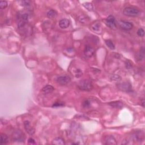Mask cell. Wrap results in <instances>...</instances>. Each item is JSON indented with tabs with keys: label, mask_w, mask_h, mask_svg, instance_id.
I'll return each instance as SVG.
<instances>
[{
	"label": "cell",
	"mask_w": 145,
	"mask_h": 145,
	"mask_svg": "<svg viewBox=\"0 0 145 145\" xmlns=\"http://www.w3.org/2000/svg\"><path fill=\"white\" fill-rule=\"evenodd\" d=\"M22 133L21 131L17 130L15 131V132L13 134V138L15 141H22L24 140L23 136Z\"/></svg>",
	"instance_id": "8fae6325"
},
{
	"label": "cell",
	"mask_w": 145,
	"mask_h": 145,
	"mask_svg": "<svg viewBox=\"0 0 145 145\" xmlns=\"http://www.w3.org/2000/svg\"><path fill=\"white\" fill-rule=\"evenodd\" d=\"M94 52L95 51L93 47L89 45L86 46L85 51H84V53L86 56L87 57H91L94 54Z\"/></svg>",
	"instance_id": "9c48e42d"
},
{
	"label": "cell",
	"mask_w": 145,
	"mask_h": 145,
	"mask_svg": "<svg viewBox=\"0 0 145 145\" xmlns=\"http://www.w3.org/2000/svg\"><path fill=\"white\" fill-rule=\"evenodd\" d=\"M125 64V67H126V68L128 69H130L131 66H132V63H131V62L129 60H126Z\"/></svg>",
	"instance_id": "f1b7e54d"
},
{
	"label": "cell",
	"mask_w": 145,
	"mask_h": 145,
	"mask_svg": "<svg viewBox=\"0 0 145 145\" xmlns=\"http://www.w3.org/2000/svg\"><path fill=\"white\" fill-rule=\"evenodd\" d=\"M28 21H29V14H24L22 15L21 18V20L18 22V27L19 29H23L26 26V24L27 23Z\"/></svg>",
	"instance_id": "52a82bcc"
},
{
	"label": "cell",
	"mask_w": 145,
	"mask_h": 145,
	"mask_svg": "<svg viewBox=\"0 0 145 145\" xmlns=\"http://www.w3.org/2000/svg\"><path fill=\"white\" fill-rule=\"evenodd\" d=\"M56 15V11H54V10H52V9H51V10H49L47 13V16L48 18H50L55 16Z\"/></svg>",
	"instance_id": "cb8c5ba5"
},
{
	"label": "cell",
	"mask_w": 145,
	"mask_h": 145,
	"mask_svg": "<svg viewBox=\"0 0 145 145\" xmlns=\"http://www.w3.org/2000/svg\"><path fill=\"white\" fill-rule=\"evenodd\" d=\"M91 29L95 32L97 34H100L102 32V28L100 23L95 22L91 26Z\"/></svg>",
	"instance_id": "4fadbf2b"
},
{
	"label": "cell",
	"mask_w": 145,
	"mask_h": 145,
	"mask_svg": "<svg viewBox=\"0 0 145 145\" xmlns=\"http://www.w3.org/2000/svg\"><path fill=\"white\" fill-rule=\"evenodd\" d=\"M123 14L125 15L129 16H137L139 15L140 11L138 9L133 7H126L123 10Z\"/></svg>",
	"instance_id": "7a4b0ae2"
},
{
	"label": "cell",
	"mask_w": 145,
	"mask_h": 145,
	"mask_svg": "<svg viewBox=\"0 0 145 145\" xmlns=\"http://www.w3.org/2000/svg\"><path fill=\"white\" fill-rule=\"evenodd\" d=\"M137 35L140 37H143L145 36V31L142 28H140L137 31Z\"/></svg>",
	"instance_id": "4316f807"
},
{
	"label": "cell",
	"mask_w": 145,
	"mask_h": 145,
	"mask_svg": "<svg viewBox=\"0 0 145 145\" xmlns=\"http://www.w3.org/2000/svg\"><path fill=\"white\" fill-rule=\"evenodd\" d=\"M104 141L105 144L111 145H117V141L114 137L112 136H107L105 137Z\"/></svg>",
	"instance_id": "30bf717a"
},
{
	"label": "cell",
	"mask_w": 145,
	"mask_h": 145,
	"mask_svg": "<svg viewBox=\"0 0 145 145\" xmlns=\"http://www.w3.org/2000/svg\"><path fill=\"white\" fill-rule=\"evenodd\" d=\"M28 142H29V144H31V145L36 144L35 141V140L34 139H33V138H29V141H28Z\"/></svg>",
	"instance_id": "1f68e13d"
},
{
	"label": "cell",
	"mask_w": 145,
	"mask_h": 145,
	"mask_svg": "<svg viewBox=\"0 0 145 145\" xmlns=\"http://www.w3.org/2000/svg\"><path fill=\"white\" fill-rule=\"evenodd\" d=\"M82 5H83V6L85 9H86L87 10L89 11H92L94 10V6L93 4H91V3L85 2L83 3Z\"/></svg>",
	"instance_id": "e0dca14e"
},
{
	"label": "cell",
	"mask_w": 145,
	"mask_h": 145,
	"mask_svg": "<svg viewBox=\"0 0 145 145\" xmlns=\"http://www.w3.org/2000/svg\"><path fill=\"white\" fill-rule=\"evenodd\" d=\"M105 24L109 27L110 29H116L117 26L115 21V18L113 15H109L106 18L105 21Z\"/></svg>",
	"instance_id": "3957f363"
},
{
	"label": "cell",
	"mask_w": 145,
	"mask_h": 145,
	"mask_svg": "<svg viewBox=\"0 0 145 145\" xmlns=\"http://www.w3.org/2000/svg\"><path fill=\"white\" fill-rule=\"evenodd\" d=\"M78 87L80 90L90 91L93 88V85L90 80H85L80 82L78 85Z\"/></svg>",
	"instance_id": "6da1fadb"
},
{
	"label": "cell",
	"mask_w": 145,
	"mask_h": 145,
	"mask_svg": "<svg viewBox=\"0 0 145 145\" xmlns=\"http://www.w3.org/2000/svg\"><path fill=\"white\" fill-rule=\"evenodd\" d=\"M142 105L143 107H145V101H144V100H142Z\"/></svg>",
	"instance_id": "d6a6232c"
},
{
	"label": "cell",
	"mask_w": 145,
	"mask_h": 145,
	"mask_svg": "<svg viewBox=\"0 0 145 145\" xmlns=\"http://www.w3.org/2000/svg\"><path fill=\"white\" fill-rule=\"evenodd\" d=\"M91 105V102L89 100H85L82 103V106L84 108H88Z\"/></svg>",
	"instance_id": "484cf974"
},
{
	"label": "cell",
	"mask_w": 145,
	"mask_h": 145,
	"mask_svg": "<svg viewBox=\"0 0 145 145\" xmlns=\"http://www.w3.org/2000/svg\"><path fill=\"white\" fill-rule=\"evenodd\" d=\"M87 18L86 17L84 18L83 16H81L79 18V21H80V22L82 23H85L86 22H86H87Z\"/></svg>",
	"instance_id": "f546056e"
},
{
	"label": "cell",
	"mask_w": 145,
	"mask_h": 145,
	"mask_svg": "<svg viewBox=\"0 0 145 145\" xmlns=\"http://www.w3.org/2000/svg\"><path fill=\"white\" fill-rule=\"evenodd\" d=\"M24 128L26 131L28 133V134H29L31 136H32L35 133V129L33 128L32 126H31L30 123L29 121H25L24 122Z\"/></svg>",
	"instance_id": "ba28073f"
},
{
	"label": "cell",
	"mask_w": 145,
	"mask_h": 145,
	"mask_svg": "<svg viewBox=\"0 0 145 145\" xmlns=\"http://www.w3.org/2000/svg\"><path fill=\"white\" fill-rule=\"evenodd\" d=\"M71 79L67 75H62V76L58 77L57 78V82L61 85L65 86L70 83Z\"/></svg>",
	"instance_id": "8992f818"
},
{
	"label": "cell",
	"mask_w": 145,
	"mask_h": 145,
	"mask_svg": "<svg viewBox=\"0 0 145 145\" xmlns=\"http://www.w3.org/2000/svg\"><path fill=\"white\" fill-rule=\"evenodd\" d=\"M52 144L55 145H64L65 144V142L63 138L61 137H57L53 140Z\"/></svg>",
	"instance_id": "9a60e30c"
},
{
	"label": "cell",
	"mask_w": 145,
	"mask_h": 145,
	"mask_svg": "<svg viewBox=\"0 0 145 145\" xmlns=\"http://www.w3.org/2000/svg\"><path fill=\"white\" fill-rule=\"evenodd\" d=\"M70 21L67 19H61V20L59 22V26H60V27L62 29H66V28H67L70 26Z\"/></svg>",
	"instance_id": "7c38bea8"
},
{
	"label": "cell",
	"mask_w": 145,
	"mask_h": 145,
	"mask_svg": "<svg viewBox=\"0 0 145 145\" xmlns=\"http://www.w3.org/2000/svg\"><path fill=\"white\" fill-rule=\"evenodd\" d=\"M144 50H141V51L139 53H138L137 54H136V58L137 60H138V61H141L142 60L144 57Z\"/></svg>",
	"instance_id": "603a6c76"
},
{
	"label": "cell",
	"mask_w": 145,
	"mask_h": 145,
	"mask_svg": "<svg viewBox=\"0 0 145 145\" xmlns=\"http://www.w3.org/2000/svg\"><path fill=\"white\" fill-rule=\"evenodd\" d=\"M64 104L63 103H59V102H58V103H54L52 107H61V106H64Z\"/></svg>",
	"instance_id": "4dcf8cb0"
},
{
	"label": "cell",
	"mask_w": 145,
	"mask_h": 145,
	"mask_svg": "<svg viewBox=\"0 0 145 145\" xmlns=\"http://www.w3.org/2000/svg\"><path fill=\"white\" fill-rule=\"evenodd\" d=\"M132 138L134 141H141L143 139V134H141V133H136L133 134Z\"/></svg>",
	"instance_id": "2e32d148"
},
{
	"label": "cell",
	"mask_w": 145,
	"mask_h": 145,
	"mask_svg": "<svg viewBox=\"0 0 145 145\" xmlns=\"http://www.w3.org/2000/svg\"><path fill=\"white\" fill-rule=\"evenodd\" d=\"M117 87L120 90L123 91L128 92L131 90V85L129 82H123V83H118L117 85Z\"/></svg>",
	"instance_id": "277c9868"
},
{
	"label": "cell",
	"mask_w": 145,
	"mask_h": 145,
	"mask_svg": "<svg viewBox=\"0 0 145 145\" xmlns=\"http://www.w3.org/2000/svg\"><path fill=\"white\" fill-rule=\"evenodd\" d=\"M109 79L112 81L114 82H120L121 80V77L120 75L117 74H112L109 76Z\"/></svg>",
	"instance_id": "ffe728a7"
},
{
	"label": "cell",
	"mask_w": 145,
	"mask_h": 145,
	"mask_svg": "<svg viewBox=\"0 0 145 145\" xmlns=\"http://www.w3.org/2000/svg\"><path fill=\"white\" fill-rule=\"evenodd\" d=\"M21 5L23 6H25V7H27V6H29V5H30V1H21Z\"/></svg>",
	"instance_id": "83f0119b"
},
{
	"label": "cell",
	"mask_w": 145,
	"mask_h": 145,
	"mask_svg": "<svg viewBox=\"0 0 145 145\" xmlns=\"http://www.w3.org/2000/svg\"><path fill=\"white\" fill-rule=\"evenodd\" d=\"M8 138L6 135L4 134H1V141H0V143L1 145H5L8 142Z\"/></svg>",
	"instance_id": "44dd1931"
},
{
	"label": "cell",
	"mask_w": 145,
	"mask_h": 145,
	"mask_svg": "<svg viewBox=\"0 0 145 145\" xmlns=\"http://www.w3.org/2000/svg\"><path fill=\"white\" fill-rule=\"evenodd\" d=\"M109 105H111L112 107L117 108H121V107H123V103L121 102H111V103H109Z\"/></svg>",
	"instance_id": "ac0fdd59"
},
{
	"label": "cell",
	"mask_w": 145,
	"mask_h": 145,
	"mask_svg": "<svg viewBox=\"0 0 145 145\" xmlns=\"http://www.w3.org/2000/svg\"><path fill=\"white\" fill-rule=\"evenodd\" d=\"M105 43L107 47H108L109 49H111V50H114L115 49V46L114 45V44L113 43V42H112L111 40H105Z\"/></svg>",
	"instance_id": "7402d4cb"
},
{
	"label": "cell",
	"mask_w": 145,
	"mask_h": 145,
	"mask_svg": "<svg viewBox=\"0 0 145 145\" xmlns=\"http://www.w3.org/2000/svg\"><path fill=\"white\" fill-rule=\"evenodd\" d=\"M8 5L7 2L6 1H1L0 2V8L1 9H4L5 8L7 7V6Z\"/></svg>",
	"instance_id": "d4e9b609"
},
{
	"label": "cell",
	"mask_w": 145,
	"mask_h": 145,
	"mask_svg": "<svg viewBox=\"0 0 145 145\" xmlns=\"http://www.w3.org/2000/svg\"><path fill=\"white\" fill-rule=\"evenodd\" d=\"M73 73L76 78H80V77H81L82 75H83V72H82V70L78 68L74 69Z\"/></svg>",
	"instance_id": "d6986e66"
},
{
	"label": "cell",
	"mask_w": 145,
	"mask_h": 145,
	"mask_svg": "<svg viewBox=\"0 0 145 145\" xmlns=\"http://www.w3.org/2000/svg\"><path fill=\"white\" fill-rule=\"evenodd\" d=\"M42 92L45 94H48L52 93L54 91V87L51 85H46L42 88Z\"/></svg>",
	"instance_id": "5bb4252c"
},
{
	"label": "cell",
	"mask_w": 145,
	"mask_h": 145,
	"mask_svg": "<svg viewBox=\"0 0 145 145\" xmlns=\"http://www.w3.org/2000/svg\"><path fill=\"white\" fill-rule=\"evenodd\" d=\"M118 25L122 29L126 31H129L132 29L133 27V24L131 22H127L125 21H120L118 22Z\"/></svg>",
	"instance_id": "5b68a950"
}]
</instances>
